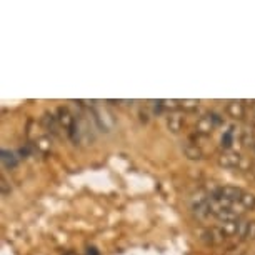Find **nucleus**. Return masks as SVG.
Wrapping results in <instances>:
<instances>
[{
  "mask_svg": "<svg viewBox=\"0 0 255 255\" xmlns=\"http://www.w3.org/2000/svg\"><path fill=\"white\" fill-rule=\"evenodd\" d=\"M240 162H242V157H240L237 152H232V150H225L222 155L219 157V163L224 168H237L240 165Z\"/></svg>",
  "mask_w": 255,
  "mask_h": 255,
  "instance_id": "1",
  "label": "nucleus"
},
{
  "mask_svg": "<svg viewBox=\"0 0 255 255\" xmlns=\"http://www.w3.org/2000/svg\"><path fill=\"white\" fill-rule=\"evenodd\" d=\"M57 122H59L64 128H67L69 132H72V128H74V125H75V117H72V114L67 109H59Z\"/></svg>",
  "mask_w": 255,
  "mask_h": 255,
  "instance_id": "2",
  "label": "nucleus"
},
{
  "mask_svg": "<svg viewBox=\"0 0 255 255\" xmlns=\"http://www.w3.org/2000/svg\"><path fill=\"white\" fill-rule=\"evenodd\" d=\"M215 127V122L214 119H212V115H205V117H202L199 122H197V132L202 133V135H209V133L214 130Z\"/></svg>",
  "mask_w": 255,
  "mask_h": 255,
  "instance_id": "3",
  "label": "nucleus"
},
{
  "mask_svg": "<svg viewBox=\"0 0 255 255\" xmlns=\"http://www.w3.org/2000/svg\"><path fill=\"white\" fill-rule=\"evenodd\" d=\"M0 160L5 168H15L18 165V157L10 150H0Z\"/></svg>",
  "mask_w": 255,
  "mask_h": 255,
  "instance_id": "4",
  "label": "nucleus"
},
{
  "mask_svg": "<svg viewBox=\"0 0 255 255\" xmlns=\"http://www.w3.org/2000/svg\"><path fill=\"white\" fill-rule=\"evenodd\" d=\"M182 150H184L185 157L190 158V160H202V158H204V152L200 150V147L194 145V143H185V145L182 147Z\"/></svg>",
  "mask_w": 255,
  "mask_h": 255,
  "instance_id": "5",
  "label": "nucleus"
},
{
  "mask_svg": "<svg viewBox=\"0 0 255 255\" xmlns=\"http://www.w3.org/2000/svg\"><path fill=\"white\" fill-rule=\"evenodd\" d=\"M215 217L220 220V224H224V222H237V220H240L239 215L235 214L232 209H222V210H219Z\"/></svg>",
  "mask_w": 255,
  "mask_h": 255,
  "instance_id": "6",
  "label": "nucleus"
},
{
  "mask_svg": "<svg viewBox=\"0 0 255 255\" xmlns=\"http://www.w3.org/2000/svg\"><path fill=\"white\" fill-rule=\"evenodd\" d=\"M227 112L230 117H234V119H242L244 117V114H245V110H244V104L242 102H229L227 105Z\"/></svg>",
  "mask_w": 255,
  "mask_h": 255,
  "instance_id": "7",
  "label": "nucleus"
},
{
  "mask_svg": "<svg viewBox=\"0 0 255 255\" xmlns=\"http://www.w3.org/2000/svg\"><path fill=\"white\" fill-rule=\"evenodd\" d=\"M167 127H168V130L170 132H180V128H182V117L180 115H170V117L167 119Z\"/></svg>",
  "mask_w": 255,
  "mask_h": 255,
  "instance_id": "8",
  "label": "nucleus"
},
{
  "mask_svg": "<svg viewBox=\"0 0 255 255\" xmlns=\"http://www.w3.org/2000/svg\"><path fill=\"white\" fill-rule=\"evenodd\" d=\"M210 230V239H212V244H222L225 239H227V235L224 234V230L220 227H212L209 229Z\"/></svg>",
  "mask_w": 255,
  "mask_h": 255,
  "instance_id": "9",
  "label": "nucleus"
},
{
  "mask_svg": "<svg viewBox=\"0 0 255 255\" xmlns=\"http://www.w3.org/2000/svg\"><path fill=\"white\" fill-rule=\"evenodd\" d=\"M220 229L224 230V234L227 237H232V235H237V229H239V220L237 222H224L220 225Z\"/></svg>",
  "mask_w": 255,
  "mask_h": 255,
  "instance_id": "10",
  "label": "nucleus"
},
{
  "mask_svg": "<svg viewBox=\"0 0 255 255\" xmlns=\"http://www.w3.org/2000/svg\"><path fill=\"white\" fill-rule=\"evenodd\" d=\"M239 202L245 207V209H249V210L255 209V195L254 194H247V192H244V195L240 197Z\"/></svg>",
  "mask_w": 255,
  "mask_h": 255,
  "instance_id": "11",
  "label": "nucleus"
},
{
  "mask_svg": "<svg viewBox=\"0 0 255 255\" xmlns=\"http://www.w3.org/2000/svg\"><path fill=\"white\" fill-rule=\"evenodd\" d=\"M244 240H255V220H249L247 232H245Z\"/></svg>",
  "mask_w": 255,
  "mask_h": 255,
  "instance_id": "12",
  "label": "nucleus"
},
{
  "mask_svg": "<svg viewBox=\"0 0 255 255\" xmlns=\"http://www.w3.org/2000/svg\"><path fill=\"white\" fill-rule=\"evenodd\" d=\"M232 140H234V128H230V130H227L222 135V147L229 148L232 145Z\"/></svg>",
  "mask_w": 255,
  "mask_h": 255,
  "instance_id": "13",
  "label": "nucleus"
},
{
  "mask_svg": "<svg viewBox=\"0 0 255 255\" xmlns=\"http://www.w3.org/2000/svg\"><path fill=\"white\" fill-rule=\"evenodd\" d=\"M0 192H2V195L5 197V195H8L12 192V187H10V184L5 180V177H2L0 179Z\"/></svg>",
  "mask_w": 255,
  "mask_h": 255,
  "instance_id": "14",
  "label": "nucleus"
},
{
  "mask_svg": "<svg viewBox=\"0 0 255 255\" xmlns=\"http://www.w3.org/2000/svg\"><path fill=\"white\" fill-rule=\"evenodd\" d=\"M247 224H249V220H242V219L239 220L237 237H240V239H244V237H245V232H247Z\"/></svg>",
  "mask_w": 255,
  "mask_h": 255,
  "instance_id": "15",
  "label": "nucleus"
},
{
  "mask_svg": "<svg viewBox=\"0 0 255 255\" xmlns=\"http://www.w3.org/2000/svg\"><path fill=\"white\" fill-rule=\"evenodd\" d=\"M197 100H182V109H187V110H192L197 107Z\"/></svg>",
  "mask_w": 255,
  "mask_h": 255,
  "instance_id": "16",
  "label": "nucleus"
},
{
  "mask_svg": "<svg viewBox=\"0 0 255 255\" xmlns=\"http://www.w3.org/2000/svg\"><path fill=\"white\" fill-rule=\"evenodd\" d=\"M89 255H99V252H97V249H89Z\"/></svg>",
  "mask_w": 255,
  "mask_h": 255,
  "instance_id": "17",
  "label": "nucleus"
},
{
  "mask_svg": "<svg viewBox=\"0 0 255 255\" xmlns=\"http://www.w3.org/2000/svg\"><path fill=\"white\" fill-rule=\"evenodd\" d=\"M254 110H255V109H254Z\"/></svg>",
  "mask_w": 255,
  "mask_h": 255,
  "instance_id": "18",
  "label": "nucleus"
}]
</instances>
